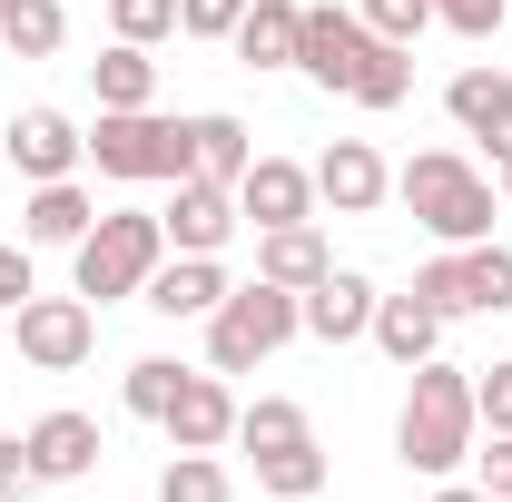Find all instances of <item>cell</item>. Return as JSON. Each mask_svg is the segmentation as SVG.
Segmentation results:
<instances>
[{
    "instance_id": "ab89813d",
    "label": "cell",
    "mask_w": 512,
    "mask_h": 502,
    "mask_svg": "<svg viewBox=\"0 0 512 502\" xmlns=\"http://www.w3.org/2000/svg\"><path fill=\"white\" fill-rule=\"evenodd\" d=\"M0 10H10V0H0Z\"/></svg>"
},
{
    "instance_id": "d6a6232c",
    "label": "cell",
    "mask_w": 512,
    "mask_h": 502,
    "mask_svg": "<svg viewBox=\"0 0 512 502\" xmlns=\"http://www.w3.org/2000/svg\"><path fill=\"white\" fill-rule=\"evenodd\" d=\"M473 404H483V434H512V355L473 375Z\"/></svg>"
},
{
    "instance_id": "7a4b0ae2",
    "label": "cell",
    "mask_w": 512,
    "mask_h": 502,
    "mask_svg": "<svg viewBox=\"0 0 512 502\" xmlns=\"http://www.w3.org/2000/svg\"><path fill=\"white\" fill-rule=\"evenodd\" d=\"M394 197L414 207V227H424L434 247H483V237H493V207H503V188H493L473 158H453V148L404 158V168H394Z\"/></svg>"
},
{
    "instance_id": "e575fe53",
    "label": "cell",
    "mask_w": 512,
    "mask_h": 502,
    "mask_svg": "<svg viewBox=\"0 0 512 502\" xmlns=\"http://www.w3.org/2000/svg\"><path fill=\"white\" fill-rule=\"evenodd\" d=\"M20 493H40V473H30V443L0 434V502H20Z\"/></svg>"
},
{
    "instance_id": "4dcf8cb0",
    "label": "cell",
    "mask_w": 512,
    "mask_h": 502,
    "mask_svg": "<svg viewBox=\"0 0 512 502\" xmlns=\"http://www.w3.org/2000/svg\"><path fill=\"white\" fill-rule=\"evenodd\" d=\"M109 30L138 40V50H158V40L178 30V0H109Z\"/></svg>"
},
{
    "instance_id": "d4e9b609",
    "label": "cell",
    "mask_w": 512,
    "mask_h": 502,
    "mask_svg": "<svg viewBox=\"0 0 512 502\" xmlns=\"http://www.w3.org/2000/svg\"><path fill=\"white\" fill-rule=\"evenodd\" d=\"M256 493L316 502V493H325V453H316V434H306V443H276V453H256Z\"/></svg>"
},
{
    "instance_id": "f35d334b",
    "label": "cell",
    "mask_w": 512,
    "mask_h": 502,
    "mask_svg": "<svg viewBox=\"0 0 512 502\" xmlns=\"http://www.w3.org/2000/svg\"><path fill=\"white\" fill-rule=\"evenodd\" d=\"M503 207H512V158H503Z\"/></svg>"
},
{
    "instance_id": "8992f818",
    "label": "cell",
    "mask_w": 512,
    "mask_h": 502,
    "mask_svg": "<svg viewBox=\"0 0 512 502\" xmlns=\"http://www.w3.org/2000/svg\"><path fill=\"white\" fill-rule=\"evenodd\" d=\"M414 296L444 315V325H453V315H512V247L483 237V247L424 256V266H414Z\"/></svg>"
},
{
    "instance_id": "3957f363",
    "label": "cell",
    "mask_w": 512,
    "mask_h": 502,
    "mask_svg": "<svg viewBox=\"0 0 512 502\" xmlns=\"http://www.w3.org/2000/svg\"><path fill=\"white\" fill-rule=\"evenodd\" d=\"M296 335H306L296 286L247 276V286H227V306L207 315V375H256V365H266V355H286Z\"/></svg>"
},
{
    "instance_id": "f1b7e54d",
    "label": "cell",
    "mask_w": 512,
    "mask_h": 502,
    "mask_svg": "<svg viewBox=\"0 0 512 502\" xmlns=\"http://www.w3.org/2000/svg\"><path fill=\"white\" fill-rule=\"evenodd\" d=\"M178 375H188V365H168V355H138V365H128V384H119V404L138 414V424H158V414H168V394H178Z\"/></svg>"
},
{
    "instance_id": "e0dca14e",
    "label": "cell",
    "mask_w": 512,
    "mask_h": 502,
    "mask_svg": "<svg viewBox=\"0 0 512 502\" xmlns=\"http://www.w3.org/2000/svg\"><path fill=\"white\" fill-rule=\"evenodd\" d=\"M365 335H375V345H384V355H394V365H404V375L444 355V315L424 306L414 286H404V296H375V325H365Z\"/></svg>"
},
{
    "instance_id": "d6986e66",
    "label": "cell",
    "mask_w": 512,
    "mask_h": 502,
    "mask_svg": "<svg viewBox=\"0 0 512 502\" xmlns=\"http://www.w3.org/2000/svg\"><path fill=\"white\" fill-rule=\"evenodd\" d=\"M99 227V197L79 188V178H50V188H30V207H20V237L30 247H79Z\"/></svg>"
},
{
    "instance_id": "ba28073f",
    "label": "cell",
    "mask_w": 512,
    "mask_h": 502,
    "mask_svg": "<svg viewBox=\"0 0 512 502\" xmlns=\"http://www.w3.org/2000/svg\"><path fill=\"white\" fill-rule=\"evenodd\" d=\"M365 50H375V30L355 20V10H335V0H316L306 20H296V69L316 79V89H355V69H365Z\"/></svg>"
},
{
    "instance_id": "7402d4cb",
    "label": "cell",
    "mask_w": 512,
    "mask_h": 502,
    "mask_svg": "<svg viewBox=\"0 0 512 502\" xmlns=\"http://www.w3.org/2000/svg\"><path fill=\"white\" fill-rule=\"evenodd\" d=\"M89 89H99V109H158V60L138 40H109L89 60Z\"/></svg>"
},
{
    "instance_id": "4316f807",
    "label": "cell",
    "mask_w": 512,
    "mask_h": 502,
    "mask_svg": "<svg viewBox=\"0 0 512 502\" xmlns=\"http://www.w3.org/2000/svg\"><path fill=\"white\" fill-rule=\"evenodd\" d=\"M316 424H306V404L296 394H256V404H237V443L247 453H276V443H306Z\"/></svg>"
},
{
    "instance_id": "4fadbf2b",
    "label": "cell",
    "mask_w": 512,
    "mask_h": 502,
    "mask_svg": "<svg viewBox=\"0 0 512 502\" xmlns=\"http://www.w3.org/2000/svg\"><path fill=\"white\" fill-rule=\"evenodd\" d=\"M384 197H394V168H384L365 138H335L316 158V207H335V217H375Z\"/></svg>"
},
{
    "instance_id": "2e32d148",
    "label": "cell",
    "mask_w": 512,
    "mask_h": 502,
    "mask_svg": "<svg viewBox=\"0 0 512 502\" xmlns=\"http://www.w3.org/2000/svg\"><path fill=\"white\" fill-rule=\"evenodd\" d=\"M148 315H168V325H207V315L227 306V266L217 256H168L158 276H148V296H138Z\"/></svg>"
},
{
    "instance_id": "9a60e30c",
    "label": "cell",
    "mask_w": 512,
    "mask_h": 502,
    "mask_svg": "<svg viewBox=\"0 0 512 502\" xmlns=\"http://www.w3.org/2000/svg\"><path fill=\"white\" fill-rule=\"evenodd\" d=\"M444 109H453V128H463V138H483V148H493V168L512 158V79H503V69H483V60L453 69Z\"/></svg>"
},
{
    "instance_id": "60d3db41",
    "label": "cell",
    "mask_w": 512,
    "mask_h": 502,
    "mask_svg": "<svg viewBox=\"0 0 512 502\" xmlns=\"http://www.w3.org/2000/svg\"><path fill=\"white\" fill-rule=\"evenodd\" d=\"M503 10H512V0H503Z\"/></svg>"
},
{
    "instance_id": "5bb4252c",
    "label": "cell",
    "mask_w": 512,
    "mask_h": 502,
    "mask_svg": "<svg viewBox=\"0 0 512 502\" xmlns=\"http://www.w3.org/2000/svg\"><path fill=\"white\" fill-rule=\"evenodd\" d=\"M296 306H306V335H316V345H355V335L375 325V276H365V266H325Z\"/></svg>"
},
{
    "instance_id": "836d02e7",
    "label": "cell",
    "mask_w": 512,
    "mask_h": 502,
    "mask_svg": "<svg viewBox=\"0 0 512 502\" xmlns=\"http://www.w3.org/2000/svg\"><path fill=\"white\" fill-rule=\"evenodd\" d=\"M434 20H444V30H463V40H493L512 10H503V0H434Z\"/></svg>"
},
{
    "instance_id": "603a6c76",
    "label": "cell",
    "mask_w": 512,
    "mask_h": 502,
    "mask_svg": "<svg viewBox=\"0 0 512 502\" xmlns=\"http://www.w3.org/2000/svg\"><path fill=\"white\" fill-rule=\"evenodd\" d=\"M188 138H197V178H217V188H237V178H247L256 138H247V119H237V109H197Z\"/></svg>"
},
{
    "instance_id": "52a82bcc",
    "label": "cell",
    "mask_w": 512,
    "mask_h": 502,
    "mask_svg": "<svg viewBox=\"0 0 512 502\" xmlns=\"http://www.w3.org/2000/svg\"><path fill=\"white\" fill-rule=\"evenodd\" d=\"M10 335H20V365L30 375H79L89 345H99V306L89 296H30L10 315Z\"/></svg>"
},
{
    "instance_id": "f546056e",
    "label": "cell",
    "mask_w": 512,
    "mask_h": 502,
    "mask_svg": "<svg viewBox=\"0 0 512 502\" xmlns=\"http://www.w3.org/2000/svg\"><path fill=\"white\" fill-rule=\"evenodd\" d=\"M355 20H365L375 40H394V50H414V40L434 30V0H355Z\"/></svg>"
},
{
    "instance_id": "44dd1931",
    "label": "cell",
    "mask_w": 512,
    "mask_h": 502,
    "mask_svg": "<svg viewBox=\"0 0 512 502\" xmlns=\"http://www.w3.org/2000/svg\"><path fill=\"white\" fill-rule=\"evenodd\" d=\"M296 20H306L296 0H247V20H237L227 50H237L247 69H296Z\"/></svg>"
},
{
    "instance_id": "83f0119b",
    "label": "cell",
    "mask_w": 512,
    "mask_h": 502,
    "mask_svg": "<svg viewBox=\"0 0 512 502\" xmlns=\"http://www.w3.org/2000/svg\"><path fill=\"white\" fill-rule=\"evenodd\" d=\"M158 502H237V483H227V463H217V453H168Z\"/></svg>"
},
{
    "instance_id": "9c48e42d",
    "label": "cell",
    "mask_w": 512,
    "mask_h": 502,
    "mask_svg": "<svg viewBox=\"0 0 512 502\" xmlns=\"http://www.w3.org/2000/svg\"><path fill=\"white\" fill-rule=\"evenodd\" d=\"M158 227H168V256H227V237H237L247 217H237V188H217V178H178V197L158 207Z\"/></svg>"
},
{
    "instance_id": "ffe728a7",
    "label": "cell",
    "mask_w": 512,
    "mask_h": 502,
    "mask_svg": "<svg viewBox=\"0 0 512 502\" xmlns=\"http://www.w3.org/2000/svg\"><path fill=\"white\" fill-rule=\"evenodd\" d=\"M325 266H335V247H325L316 217H306V227H266V237H256V276H276V286H296V296L316 286Z\"/></svg>"
},
{
    "instance_id": "8fae6325",
    "label": "cell",
    "mask_w": 512,
    "mask_h": 502,
    "mask_svg": "<svg viewBox=\"0 0 512 502\" xmlns=\"http://www.w3.org/2000/svg\"><path fill=\"white\" fill-rule=\"evenodd\" d=\"M158 434H168V453H217V443H237V394H227V375H178Z\"/></svg>"
},
{
    "instance_id": "1f68e13d",
    "label": "cell",
    "mask_w": 512,
    "mask_h": 502,
    "mask_svg": "<svg viewBox=\"0 0 512 502\" xmlns=\"http://www.w3.org/2000/svg\"><path fill=\"white\" fill-rule=\"evenodd\" d=\"M237 20H247V0H178V30L188 40H237Z\"/></svg>"
},
{
    "instance_id": "8d00e7d4",
    "label": "cell",
    "mask_w": 512,
    "mask_h": 502,
    "mask_svg": "<svg viewBox=\"0 0 512 502\" xmlns=\"http://www.w3.org/2000/svg\"><path fill=\"white\" fill-rule=\"evenodd\" d=\"M473 463H483V493H503V502H512V434L473 443Z\"/></svg>"
},
{
    "instance_id": "277c9868",
    "label": "cell",
    "mask_w": 512,
    "mask_h": 502,
    "mask_svg": "<svg viewBox=\"0 0 512 502\" xmlns=\"http://www.w3.org/2000/svg\"><path fill=\"white\" fill-rule=\"evenodd\" d=\"M168 266V227L148 217V207H109L79 247H69V276H79V296L89 306H119V296H148V276Z\"/></svg>"
},
{
    "instance_id": "74e56055",
    "label": "cell",
    "mask_w": 512,
    "mask_h": 502,
    "mask_svg": "<svg viewBox=\"0 0 512 502\" xmlns=\"http://www.w3.org/2000/svg\"><path fill=\"white\" fill-rule=\"evenodd\" d=\"M434 502H503V493H483V483H444Z\"/></svg>"
},
{
    "instance_id": "ac0fdd59",
    "label": "cell",
    "mask_w": 512,
    "mask_h": 502,
    "mask_svg": "<svg viewBox=\"0 0 512 502\" xmlns=\"http://www.w3.org/2000/svg\"><path fill=\"white\" fill-rule=\"evenodd\" d=\"M30 473H40V483H79V473H89V463H99V424H89V414H40V424H30Z\"/></svg>"
},
{
    "instance_id": "cb8c5ba5",
    "label": "cell",
    "mask_w": 512,
    "mask_h": 502,
    "mask_svg": "<svg viewBox=\"0 0 512 502\" xmlns=\"http://www.w3.org/2000/svg\"><path fill=\"white\" fill-rule=\"evenodd\" d=\"M60 40H69V0H10L0 10V50L10 60H60Z\"/></svg>"
},
{
    "instance_id": "d590c367",
    "label": "cell",
    "mask_w": 512,
    "mask_h": 502,
    "mask_svg": "<svg viewBox=\"0 0 512 502\" xmlns=\"http://www.w3.org/2000/svg\"><path fill=\"white\" fill-rule=\"evenodd\" d=\"M30 296H40V286H30V256H20V247H0V315H20Z\"/></svg>"
},
{
    "instance_id": "484cf974",
    "label": "cell",
    "mask_w": 512,
    "mask_h": 502,
    "mask_svg": "<svg viewBox=\"0 0 512 502\" xmlns=\"http://www.w3.org/2000/svg\"><path fill=\"white\" fill-rule=\"evenodd\" d=\"M345 99H355V109H404V99H414V50H394V40H375Z\"/></svg>"
},
{
    "instance_id": "7c38bea8",
    "label": "cell",
    "mask_w": 512,
    "mask_h": 502,
    "mask_svg": "<svg viewBox=\"0 0 512 502\" xmlns=\"http://www.w3.org/2000/svg\"><path fill=\"white\" fill-rule=\"evenodd\" d=\"M237 217H247L256 237H266V227H306V217H316V168H296V158H247Z\"/></svg>"
},
{
    "instance_id": "5b68a950",
    "label": "cell",
    "mask_w": 512,
    "mask_h": 502,
    "mask_svg": "<svg viewBox=\"0 0 512 502\" xmlns=\"http://www.w3.org/2000/svg\"><path fill=\"white\" fill-rule=\"evenodd\" d=\"M89 168L119 178V188H148V178L178 188V178H197V138H188V119H168V109H99Z\"/></svg>"
},
{
    "instance_id": "30bf717a",
    "label": "cell",
    "mask_w": 512,
    "mask_h": 502,
    "mask_svg": "<svg viewBox=\"0 0 512 502\" xmlns=\"http://www.w3.org/2000/svg\"><path fill=\"white\" fill-rule=\"evenodd\" d=\"M10 168H20L30 188L79 178V168H89V128L69 119V109H20V119H10Z\"/></svg>"
},
{
    "instance_id": "6da1fadb",
    "label": "cell",
    "mask_w": 512,
    "mask_h": 502,
    "mask_svg": "<svg viewBox=\"0 0 512 502\" xmlns=\"http://www.w3.org/2000/svg\"><path fill=\"white\" fill-rule=\"evenodd\" d=\"M473 434H483V404H473V375L463 365H414L404 375V414H394V463L404 473H434L453 483L463 463H473Z\"/></svg>"
}]
</instances>
